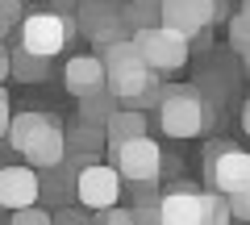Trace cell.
Here are the masks:
<instances>
[{"label": "cell", "mask_w": 250, "mask_h": 225, "mask_svg": "<svg viewBox=\"0 0 250 225\" xmlns=\"http://www.w3.org/2000/svg\"><path fill=\"white\" fill-rule=\"evenodd\" d=\"M100 63H104V88L113 92L121 104H134V108L159 104V96H163L159 71L138 54L134 38H121V42L100 46Z\"/></svg>", "instance_id": "cell-1"}, {"label": "cell", "mask_w": 250, "mask_h": 225, "mask_svg": "<svg viewBox=\"0 0 250 225\" xmlns=\"http://www.w3.org/2000/svg\"><path fill=\"white\" fill-rule=\"evenodd\" d=\"M4 138H9V146L29 167H38V171H50L54 163L67 159V129L54 117H46V113H34V108L29 113H17L9 121V134Z\"/></svg>", "instance_id": "cell-2"}, {"label": "cell", "mask_w": 250, "mask_h": 225, "mask_svg": "<svg viewBox=\"0 0 250 225\" xmlns=\"http://www.w3.org/2000/svg\"><path fill=\"white\" fill-rule=\"evenodd\" d=\"M225 221H233L225 192L171 188L159 196V225H225Z\"/></svg>", "instance_id": "cell-3"}, {"label": "cell", "mask_w": 250, "mask_h": 225, "mask_svg": "<svg viewBox=\"0 0 250 225\" xmlns=\"http://www.w3.org/2000/svg\"><path fill=\"white\" fill-rule=\"evenodd\" d=\"M159 129L167 138H200L213 129V104L196 88H167L159 96Z\"/></svg>", "instance_id": "cell-4"}, {"label": "cell", "mask_w": 250, "mask_h": 225, "mask_svg": "<svg viewBox=\"0 0 250 225\" xmlns=\"http://www.w3.org/2000/svg\"><path fill=\"white\" fill-rule=\"evenodd\" d=\"M134 46L159 75L163 71H179V67L188 63V54H192V38L179 34V29H171V25H163V21L138 25L134 29Z\"/></svg>", "instance_id": "cell-5"}, {"label": "cell", "mask_w": 250, "mask_h": 225, "mask_svg": "<svg viewBox=\"0 0 250 225\" xmlns=\"http://www.w3.org/2000/svg\"><path fill=\"white\" fill-rule=\"evenodd\" d=\"M108 150H113V167H117V175H121L125 188H129V184H159V175H163V150H159V142H154L150 134L129 138V142L108 146Z\"/></svg>", "instance_id": "cell-6"}, {"label": "cell", "mask_w": 250, "mask_h": 225, "mask_svg": "<svg viewBox=\"0 0 250 225\" xmlns=\"http://www.w3.org/2000/svg\"><path fill=\"white\" fill-rule=\"evenodd\" d=\"M75 34V21L62 17V13H29V17H21V46L34 54H46V59H54V54L62 50V46L71 42Z\"/></svg>", "instance_id": "cell-7"}, {"label": "cell", "mask_w": 250, "mask_h": 225, "mask_svg": "<svg viewBox=\"0 0 250 225\" xmlns=\"http://www.w3.org/2000/svg\"><path fill=\"white\" fill-rule=\"evenodd\" d=\"M121 175H117L113 163H96V159H83L80 171H75V196H80L83 208H108L121 200Z\"/></svg>", "instance_id": "cell-8"}, {"label": "cell", "mask_w": 250, "mask_h": 225, "mask_svg": "<svg viewBox=\"0 0 250 225\" xmlns=\"http://www.w3.org/2000/svg\"><path fill=\"white\" fill-rule=\"evenodd\" d=\"M205 175H208V184H213V192H238V188H246L250 184V154L246 150H238V146H229V142H213L205 150Z\"/></svg>", "instance_id": "cell-9"}, {"label": "cell", "mask_w": 250, "mask_h": 225, "mask_svg": "<svg viewBox=\"0 0 250 225\" xmlns=\"http://www.w3.org/2000/svg\"><path fill=\"white\" fill-rule=\"evenodd\" d=\"M80 34L88 38L92 46H108V42H121V38H134L129 21L121 17L113 0H80Z\"/></svg>", "instance_id": "cell-10"}, {"label": "cell", "mask_w": 250, "mask_h": 225, "mask_svg": "<svg viewBox=\"0 0 250 225\" xmlns=\"http://www.w3.org/2000/svg\"><path fill=\"white\" fill-rule=\"evenodd\" d=\"M217 0H159V21L171 29H179V34L188 38H205L208 25L217 21Z\"/></svg>", "instance_id": "cell-11"}, {"label": "cell", "mask_w": 250, "mask_h": 225, "mask_svg": "<svg viewBox=\"0 0 250 225\" xmlns=\"http://www.w3.org/2000/svg\"><path fill=\"white\" fill-rule=\"evenodd\" d=\"M42 200V175L38 167H0V208H21Z\"/></svg>", "instance_id": "cell-12"}, {"label": "cell", "mask_w": 250, "mask_h": 225, "mask_svg": "<svg viewBox=\"0 0 250 225\" xmlns=\"http://www.w3.org/2000/svg\"><path fill=\"white\" fill-rule=\"evenodd\" d=\"M62 88L71 92V96H92V92L104 88V63H100V54H75V59H67Z\"/></svg>", "instance_id": "cell-13"}, {"label": "cell", "mask_w": 250, "mask_h": 225, "mask_svg": "<svg viewBox=\"0 0 250 225\" xmlns=\"http://www.w3.org/2000/svg\"><path fill=\"white\" fill-rule=\"evenodd\" d=\"M142 134H146V117H142V108H134V104H117V113L104 121V142L108 146H121V142L142 138Z\"/></svg>", "instance_id": "cell-14"}, {"label": "cell", "mask_w": 250, "mask_h": 225, "mask_svg": "<svg viewBox=\"0 0 250 225\" xmlns=\"http://www.w3.org/2000/svg\"><path fill=\"white\" fill-rule=\"evenodd\" d=\"M117 104H121V100H117L108 88L92 92V96H80V121H83V125H96V129H104V121L117 113Z\"/></svg>", "instance_id": "cell-15"}, {"label": "cell", "mask_w": 250, "mask_h": 225, "mask_svg": "<svg viewBox=\"0 0 250 225\" xmlns=\"http://www.w3.org/2000/svg\"><path fill=\"white\" fill-rule=\"evenodd\" d=\"M9 54H13V80H25V83L50 80V59H46V54H34V50H25V46H17V50H9Z\"/></svg>", "instance_id": "cell-16"}, {"label": "cell", "mask_w": 250, "mask_h": 225, "mask_svg": "<svg viewBox=\"0 0 250 225\" xmlns=\"http://www.w3.org/2000/svg\"><path fill=\"white\" fill-rule=\"evenodd\" d=\"M100 146H108V142H104V129L83 125V121L67 129V150H71V154H96Z\"/></svg>", "instance_id": "cell-17"}, {"label": "cell", "mask_w": 250, "mask_h": 225, "mask_svg": "<svg viewBox=\"0 0 250 225\" xmlns=\"http://www.w3.org/2000/svg\"><path fill=\"white\" fill-rule=\"evenodd\" d=\"M229 46H233L238 54H246V50H250V17H246L242 9L229 17Z\"/></svg>", "instance_id": "cell-18"}, {"label": "cell", "mask_w": 250, "mask_h": 225, "mask_svg": "<svg viewBox=\"0 0 250 225\" xmlns=\"http://www.w3.org/2000/svg\"><path fill=\"white\" fill-rule=\"evenodd\" d=\"M54 221V213H46L42 205H21V208H13V225H50Z\"/></svg>", "instance_id": "cell-19"}, {"label": "cell", "mask_w": 250, "mask_h": 225, "mask_svg": "<svg viewBox=\"0 0 250 225\" xmlns=\"http://www.w3.org/2000/svg\"><path fill=\"white\" fill-rule=\"evenodd\" d=\"M21 13H25V0H0V42L9 38L13 25H21Z\"/></svg>", "instance_id": "cell-20"}, {"label": "cell", "mask_w": 250, "mask_h": 225, "mask_svg": "<svg viewBox=\"0 0 250 225\" xmlns=\"http://www.w3.org/2000/svg\"><path fill=\"white\" fill-rule=\"evenodd\" d=\"M225 200H229V217L233 221H250V184L238 188V192H229Z\"/></svg>", "instance_id": "cell-21"}, {"label": "cell", "mask_w": 250, "mask_h": 225, "mask_svg": "<svg viewBox=\"0 0 250 225\" xmlns=\"http://www.w3.org/2000/svg\"><path fill=\"white\" fill-rule=\"evenodd\" d=\"M134 208V225H159V200H146V205H129Z\"/></svg>", "instance_id": "cell-22"}, {"label": "cell", "mask_w": 250, "mask_h": 225, "mask_svg": "<svg viewBox=\"0 0 250 225\" xmlns=\"http://www.w3.org/2000/svg\"><path fill=\"white\" fill-rule=\"evenodd\" d=\"M100 221H104V225H134V208L108 205V208H100Z\"/></svg>", "instance_id": "cell-23"}, {"label": "cell", "mask_w": 250, "mask_h": 225, "mask_svg": "<svg viewBox=\"0 0 250 225\" xmlns=\"http://www.w3.org/2000/svg\"><path fill=\"white\" fill-rule=\"evenodd\" d=\"M9 121H13V104H9V92H4V83H0V138L9 134Z\"/></svg>", "instance_id": "cell-24"}, {"label": "cell", "mask_w": 250, "mask_h": 225, "mask_svg": "<svg viewBox=\"0 0 250 225\" xmlns=\"http://www.w3.org/2000/svg\"><path fill=\"white\" fill-rule=\"evenodd\" d=\"M9 75H13V54L4 50V46H0V83L9 80Z\"/></svg>", "instance_id": "cell-25"}, {"label": "cell", "mask_w": 250, "mask_h": 225, "mask_svg": "<svg viewBox=\"0 0 250 225\" xmlns=\"http://www.w3.org/2000/svg\"><path fill=\"white\" fill-rule=\"evenodd\" d=\"M242 129H246V134H250V100H246V104H242Z\"/></svg>", "instance_id": "cell-26"}, {"label": "cell", "mask_w": 250, "mask_h": 225, "mask_svg": "<svg viewBox=\"0 0 250 225\" xmlns=\"http://www.w3.org/2000/svg\"><path fill=\"white\" fill-rule=\"evenodd\" d=\"M54 4H59V9H67V13H71V9H80V0H54Z\"/></svg>", "instance_id": "cell-27"}, {"label": "cell", "mask_w": 250, "mask_h": 225, "mask_svg": "<svg viewBox=\"0 0 250 225\" xmlns=\"http://www.w3.org/2000/svg\"><path fill=\"white\" fill-rule=\"evenodd\" d=\"M242 13H246V17H250V0H242Z\"/></svg>", "instance_id": "cell-28"}, {"label": "cell", "mask_w": 250, "mask_h": 225, "mask_svg": "<svg viewBox=\"0 0 250 225\" xmlns=\"http://www.w3.org/2000/svg\"><path fill=\"white\" fill-rule=\"evenodd\" d=\"M242 59H246V71H250V50H246V54H242Z\"/></svg>", "instance_id": "cell-29"}, {"label": "cell", "mask_w": 250, "mask_h": 225, "mask_svg": "<svg viewBox=\"0 0 250 225\" xmlns=\"http://www.w3.org/2000/svg\"><path fill=\"white\" fill-rule=\"evenodd\" d=\"M217 4H221V0H217Z\"/></svg>", "instance_id": "cell-30"}]
</instances>
